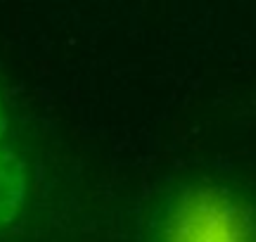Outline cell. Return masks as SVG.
<instances>
[{
	"label": "cell",
	"instance_id": "obj_1",
	"mask_svg": "<svg viewBox=\"0 0 256 242\" xmlns=\"http://www.w3.org/2000/svg\"><path fill=\"white\" fill-rule=\"evenodd\" d=\"M28 168L26 162L0 142V235L10 233L26 209Z\"/></svg>",
	"mask_w": 256,
	"mask_h": 242
},
{
	"label": "cell",
	"instance_id": "obj_2",
	"mask_svg": "<svg viewBox=\"0 0 256 242\" xmlns=\"http://www.w3.org/2000/svg\"><path fill=\"white\" fill-rule=\"evenodd\" d=\"M8 126H10V119H8V107H5V100H2V95H0V142L5 138V133H8Z\"/></svg>",
	"mask_w": 256,
	"mask_h": 242
}]
</instances>
